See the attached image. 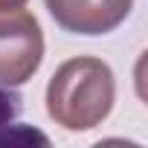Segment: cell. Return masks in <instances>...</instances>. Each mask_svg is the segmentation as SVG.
Masks as SVG:
<instances>
[{
  "label": "cell",
  "mask_w": 148,
  "mask_h": 148,
  "mask_svg": "<svg viewBox=\"0 0 148 148\" xmlns=\"http://www.w3.org/2000/svg\"><path fill=\"white\" fill-rule=\"evenodd\" d=\"M116 102L113 70L93 55L64 61L47 84V113L64 131H90L102 125Z\"/></svg>",
  "instance_id": "obj_1"
},
{
  "label": "cell",
  "mask_w": 148,
  "mask_h": 148,
  "mask_svg": "<svg viewBox=\"0 0 148 148\" xmlns=\"http://www.w3.org/2000/svg\"><path fill=\"white\" fill-rule=\"evenodd\" d=\"M15 113H18V96L6 93L3 84H0V125H9Z\"/></svg>",
  "instance_id": "obj_4"
},
{
  "label": "cell",
  "mask_w": 148,
  "mask_h": 148,
  "mask_svg": "<svg viewBox=\"0 0 148 148\" xmlns=\"http://www.w3.org/2000/svg\"><path fill=\"white\" fill-rule=\"evenodd\" d=\"M44 61V32L32 12L0 9V84H26Z\"/></svg>",
  "instance_id": "obj_2"
},
{
  "label": "cell",
  "mask_w": 148,
  "mask_h": 148,
  "mask_svg": "<svg viewBox=\"0 0 148 148\" xmlns=\"http://www.w3.org/2000/svg\"><path fill=\"white\" fill-rule=\"evenodd\" d=\"M52 21L73 35H108L122 26L134 0H44Z\"/></svg>",
  "instance_id": "obj_3"
},
{
  "label": "cell",
  "mask_w": 148,
  "mask_h": 148,
  "mask_svg": "<svg viewBox=\"0 0 148 148\" xmlns=\"http://www.w3.org/2000/svg\"><path fill=\"white\" fill-rule=\"evenodd\" d=\"M26 0H0V9H15V6H23Z\"/></svg>",
  "instance_id": "obj_5"
}]
</instances>
